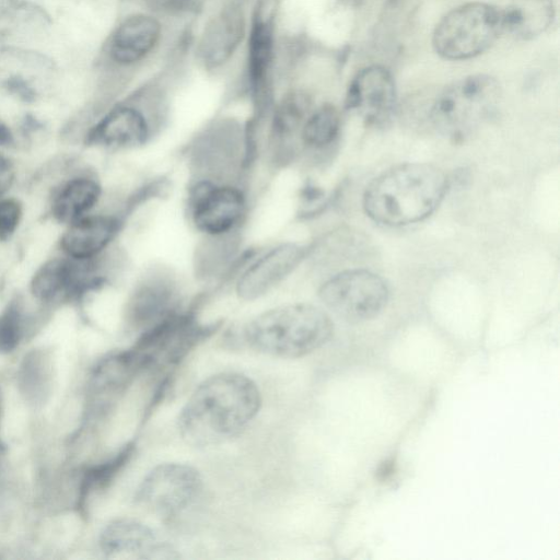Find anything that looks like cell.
Returning a JSON list of instances; mask_svg holds the SVG:
<instances>
[{
  "label": "cell",
  "mask_w": 560,
  "mask_h": 560,
  "mask_svg": "<svg viewBox=\"0 0 560 560\" xmlns=\"http://www.w3.org/2000/svg\"><path fill=\"white\" fill-rule=\"evenodd\" d=\"M100 548L108 559H174V547L149 525L133 520L119 518L102 530Z\"/></svg>",
  "instance_id": "ac0fdd59"
},
{
  "label": "cell",
  "mask_w": 560,
  "mask_h": 560,
  "mask_svg": "<svg viewBox=\"0 0 560 560\" xmlns=\"http://www.w3.org/2000/svg\"><path fill=\"white\" fill-rule=\"evenodd\" d=\"M144 370V363L133 347L103 359L93 370L89 384L92 410L96 415L108 410Z\"/></svg>",
  "instance_id": "44dd1931"
},
{
  "label": "cell",
  "mask_w": 560,
  "mask_h": 560,
  "mask_svg": "<svg viewBox=\"0 0 560 560\" xmlns=\"http://www.w3.org/2000/svg\"><path fill=\"white\" fill-rule=\"evenodd\" d=\"M0 420H1V404H0Z\"/></svg>",
  "instance_id": "d6a6232c"
},
{
  "label": "cell",
  "mask_w": 560,
  "mask_h": 560,
  "mask_svg": "<svg viewBox=\"0 0 560 560\" xmlns=\"http://www.w3.org/2000/svg\"><path fill=\"white\" fill-rule=\"evenodd\" d=\"M501 98V88L494 78L468 75L439 94L430 119L441 135L454 142H463L495 116Z\"/></svg>",
  "instance_id": "5b68a950"
},
{
  "label": "cell",
  "mask_w": 560,
  "mask_h": 560,
  "mask_svg": "<svg viewBox=\"0 0 560 560\" xmlns=\"http://www.w3.org/2000/svg\"><path fill=\"white\" fill-rule=\"evenodd\" d=\"M13 143V135L4 121L0 119V147H8Z\"/></svg>",
  "instance_id": "1f68e13d"
},
{
  "label": "cell",
  "mask_w": 560,
  "mask_h": 560,
  "mask_svg": "<svg viewBox=\"0 0 560 560\" xmlns=\"http://www.w3.org/2000/svg\"><path fill=\"white\" fill-rule=\"evenodd\" d=\"M98 258H54L46 261L31 282L33 295L45 303L79 300L102 288L106 277L98 272Z\"/></svg>",
  "instance_id": "2e32d148"
},
{
  "label": "cell",
  "mask_w": 560,
  "mask_h": 560,
  "mask_svg": "<svg viewBox=\"0 0 560 560\" xmlns=\"http://www.w3.org/2000/svg\"><path fill=\"white\" fill-rule=\"evenodd\" d=\"M162 37L163 24L158 16L149 12L130 13L107 36L101 51V66L106 70L136 67L154 52Z\"/></svg>",
  "instance_id": "9a60e30c"
},
{
  "label": "cell",
  "mask_w": 560,
  "mask_h": 560,
  "mask_svg": "<svg viewBox=\"0 0 560 560\" xmlns=\"http://www.w3.org/2000/svg\"><path fill=\"white\" fill-rule=\"evenodd\" d=\"M203 493V480L192 466L163 463L152 468L136 490L140 508L166 523H174L197 506Z\"/></svg>",
  "instance_id": "7c38bea8"
},
{
  "label": "cell",
  "mask_w": 560,
  "mask_h": 560,
  "mask_svg": "<svg viewBox=\"0 0 560 560\" xmlns=\"http://www.w3.org/2000/svg\"><path fill=\"white\" fill-rule=\"evenodd\" d=\"M310 250V244L294 240L248 249L229 285L240 301H259L283 285L308 259Z\"/></svg>",
  "instance_id": "ba28073f"
},
{
  "label": "cell",
  "mask_w": 560,
  "mask_h": 560,
  "mask_svg": "<svg viewBox=\"0 0 560 560\" xmlns=\"http://www.w3.org/2000/svg\"><path fill=\"white\" fill-rule=\"evenodd\" d=\"M165 120L163 98L136 94L112 105L90 128L85 140L112 151L141 150L161 133Z\"/></svg>",
  "instance_id": "52a82bcc"
},
{
  "label": "cell",
  "mask_w": 560,
  "mask_h": 560,
  "mask_svg": "<svg viewBox=\"0 0 560 560\" xmlns=\"http://www.w3.org/2000/svg\"><path fill=\"white\" fill-rule=\"evenodd\" d=\"M323 305L348 322H364L377 316L388 301L385 281L365 269H348L327 278L318 288Z\"/></svg>",
  "instance_id": "4fadbf2b"
},
{
  "label": "cell",
  "mask_w": 560,
  "mask_h": 560,
  "mask_svg": "<svg viewBox=\"0 0 560 560\" xmlns=\"http://www.w3.org/2000/svg\"><path fill=\"white\" fill-rule=\"evenodd\" d=\"M447 188V176L436 166L404 163L384 171L368 185L363 208L383 225L413 224L436 210Z\"/></svg>",
  "instance_id": "7a4b0ae2"
},
{
  "label": "cell",
  "mask_w": 560,
  "mask_h": 560,
  "mask_svg": "<svg viewBox=\"0 0 560 560\" xmlns=\"http://www.w3.org/2000/svg\"><path fill=\"white\" fill-rule=\"evenodd\" d=\"M260 406V392L252 378L222 372L208 377L194 390L179 412L178 431L190 445H218L240 435Z\"/></svg>",
  "instance_id": "6da1fadb"
},
{
  "label": "cell",
  "mask_w": 560,
  "mask_h": 560,
  "mask_svg": "<svg viewBox=\"0 0 560 560\" xmlns=\"http://www.w3.org/2000/svg\"><path fill=\"white\" fill-rule=\"evenodd\" d=\"M126 210L109 214H86L70 223L61 237L63 252L74 259H93L115 241L124 228Z\"/></svg>",
  "instance_id": "7402d4cb"
},
{
  "label": "cell",
  "mask_w": 560,
  "mask_h": 560,
  "mask_svg": "<svg viewBox=\"0 0 560 560\" xmlns=\"http://www.w3.org/2000/svg\"><path fill=\"white\" fill-rule=\"evenodd\" d=\"M502 31L517 39H532L542 34L552 23V0H511L501 11Z\"/></svg>",
  "instance_id": "603a6c76"
},
{
  "label": "cell",
  "mask_w": 560,
  "mask_h": 560,
  "mask_svg": "<svg viewBox=\"0 0 560 560\" xmlns=\"http://www.w3.org/2000/svg\"><path fill=\"white\" fill-rule=\"evenodd\" d=\"M14 171L11 161L0 153V197L11 187Z\"/></svg>",
  "instance_id": "4dcf8cb0"
},
{
  "label": "cell",
  "mask_w": 560,
  "mask_h": 560,
  "mask_svg": "<svg viewBox=\"0 0 560 560\" xmlns=\"http://www.w3.org/2000/svg\"><path fill=\"white\" fill-rule=\"evenodd\" d=\"M22 217L20 202L12 198H0V241H5L15 232Z\"/></svg>",
  "instance_id": "f1b7e54d"
},
{
  "label": "cell",
  "mask_w": 560,
  "mask_h": 560,
  "mask_svg": "<svg viewBox=\"0 0 560 560\" xmlns=\"http://www.w3.org/2000/svg\"><path fill=\"white\" fill-rule=\"evenodd\" d=\"M59 74L57 61L40 48L0 47V93L33 103Z\"/></svg>",
  "instance_id": "5bb4252c"
},
{
  "label": "cell",
  "mask_w": 560,
  "mask_h": 560,
  "mask_svg": "<svg viewBox=\"0 0 560 560\" xmlns=\"http://www.w3.org/2000/svg\"><path fill=\"white\" fill-rule=\"evenodd\" d=\"M237 332L241 341L257 352L293 359L326 345L334 335V323L315 304L285 302L259 312Z\"/></svg>",
  "instance_id": "3957f363"
},
{
  "label": "cell",
  "mask_w": 560,
  "mask_h": 560,
  "mask_svg": "<svg viewBox=\"0 0 560 560\" xmlns=\"http://www.w3.org/2000/svg\"><path fill=\"white\" fill-rule=\"evenodd\" d=\"M133 451V445H127L112 459L102 463L89 469L83 479L80 489V499L82 503L92 494L108 486L117 472L128 462Z\"/></svg>",
  "instance_id": "4316f807"
},
{
  "label": "cell",
  "mask_w": 560,
  "mask_h": 560,
  "mask_svg": "<svg viewBox=\"0 0 560 560\" xmlns=\"http://www.w3.org/2000/svg\"><path fill=\"white\" fill-rule=\"evenodd\" d=\"M155 12L179 14L192 10L198 0H144Z\"/></svg>",
  "instance_id": "f546056e"
},
{
  "label": "cell",
  "mask_w": 560,
  "mask_h": 560,
  "mask_svg": "<svg viewBox=\"0 0 560 560\" xmlns=\"http://www.w3.org/2000/svg\"><path fill=\"white\" fill-rule=\"evenodd\" d=\"M395 107V82L385 68L368 67L351 81L346 95V108L357 113L368 125H387Z\"/></svg>",
  "instance_id": "d6986e66"
},
{
  "label": "cell",
  "mask_w": 560,
  "mask_h": 560,
  "mask_svg": "<svg viewBox=\"0 0 560 560\" xmlns=\"http://www.w3.org/2000/svg\"><path fill=\"white\" fill-rule=\"evenodd\" d=\"M52 381V362L50 354L44 350H34L23 359L18 383L21 394L33 405L46 401Z\"/></svg>",
  "instance_id": "484cf974"
},
{
  "label": "cell",
  "mask_w": 560,
  "mask_h": 560,
  "mask_svg": "<svg viewBox=\"0 0 560 560\" xmlns=\"http://www.w3.org/2000/svg\"><path fill=\"white\" fill-rule=\"evenodd\" d=\"M248 19L240 2L219 8L202 27L195 49L199 65L208 71L221 69L246 38Z\"/></svg>",
  "instance_id": "e0dca14e"
},
{
  "label": "cell",
  "mask_w": 560,
  "mask_h": 560,
  "mask_svg": "<svg viewBox=\"0 0 560 560\" xmlns=\"http://www.w3.org/2000/svg\"><path fill=\"white\" fill-rule=\"evenodd\" d=\"M270 0H257L246 33V84L253 106L249 121L262 128L275 102L272 70L276 59L275 14Z\"/></svg>",
  "instance_id": "30bf717a"
},
{
  "label": "cell",
  "mask_w": 560,
  "mask_h": 560,
  "mask_svg": "<svg viewBox=\"0 0 560 560\" xmlns=\"http://www.w3.org/2000/svg\"><path fill=\"white\" fill-rule=\"evenodd\" d=\"M51 13L35 0H0V47L39 48L51 35Z\"/></svg>",
  "instance_id": "ffe728a7"
},
{
  "label": "cell",
  "mask_w": 560,
  "mask_h": 560,
  "mask_svg": "<svg viewBox=\"0 0 560 560\" xmlns=\"http://www.w3.org/2000/svg\"><path fill=\"white\" fill-rule=\"evenodd\" d=\"M186 284L171 267L152 265L135 281L125 307L128 328L138 336L183 312Z\"/></svg>",
  "instance_id": "9c48e42d"
},
{
  "label": "cell",
  "mask_w": 560,
  "mask_h": 560,
  "mask_svg": "<svg viewBox=\"0 0 560 560\" xmlns=\"http://www.w3.org/2000/svg\"><path fill=\"white\" fill-rule=\"evenodd\" d=\"M340 128V114L332 104L313 107L300 131V159L330 149L339 137Z\"/></svg>",
  "instance_id": "cb8c5ba5"
},
{
  "label": "cell",
  "mask_w": 560,
  "mask_h": 560,
  "mask_svg": "<svg viewBox=\"0 0 560 560\" xmlns=\"http://www.w3.org/2000/svg\"><path fill=\"white\" fill-rule=\"evenodd\" d=\"M250 211L247 184L189 179L185 214L199 237L242 234Z\"/></svg>",
  "instance_id": "8992f818"
},
{
  "label": "cell",
  "mask_w": 560,
  "mask_h": 560,
  "mask_svg": "<svg viewBox=\"0 0 560 560\" xmlns=\"http://www.w3.org/2000/svg\"><path fill=\"white\" fill-rule=\"evenodd\" d=\"M24 331V316L21 302L11 301L0 314V353L13 351Z\"/></svg>",
  "instance_id": "83f0119b"
},
{
  "label": "cell",
  "mask_w": 560,
  "mask_h": 560,
  "mask_svg": "<svg viewBox=\"0 0 560 560\" xmlns=\"http://www.w3.org/2000/svg\"><path fill=\"white\" fill-rule=\"evenodd\" d=\"M260 156V148L246 122L231 118L215 119L189 141L185 161L189 179L247 184V178Z\"/></svg>",
  "instance_id": "277c9868"
},
{
  "label": "cell",
  "mask_w": 560,
  "mask_h": 560,
  "mask_svg": "<svg viewBox=\"0 0 560 560\" xmlns=\"http://www.w3.org/2000/svg\"><path fill=\"white\" fill-rule=\"evenodd\" d=\"M502 32L500 10L488 3L470 2L452 10L440 21L432 43L441 57L462 60L487 50Z\"/></svg>",
  "instance_id": "8fae6325"
},
{
  "label": "cell",
  "mask_w": 560,
  "mask_h": 560,
  "mask_svg": "<svg viewBox=\"0 0 560 560\" xmlns=\"http://www.w3.org/2000/svg\"><path fill=\"white\" fill-rule=\"evenodd\" d=\"M102 186L91 177H75L67 182L55 196L52 215L60 222L72 223L86 215L100 201Z\"/></svg>",
  "instance_id": "d4e9b609"
}]
</instances>
